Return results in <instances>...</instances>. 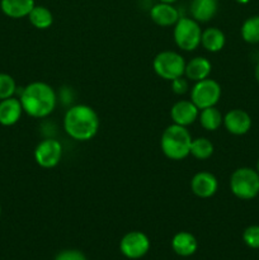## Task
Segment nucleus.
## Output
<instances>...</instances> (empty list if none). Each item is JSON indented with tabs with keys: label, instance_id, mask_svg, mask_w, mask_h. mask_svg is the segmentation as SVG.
<instances>
[{
	"label": "nucleus",
	"instance_id": "nucleus-26",
	"mask_svg": "<svg viewBox=\"0 0 259 260\" xmlns=\"http://www.w3.org/2000/svg\"><path fill=\"white\" fill-rule=\"evenodd\" d=\"M55 260H88L85 254L78 249H65L56 254Z\"/></svg>",
	"mask_w": 259,
	"mask_h": 260
},
{
	"label": "nucleus",
	"instance_id": "nucleus-25",
	"mask_svg": "<svg viewBox=\"0 0 259 260\" xmlns=\"http://www.w3.org/2000/svg\"><path fill=\"white\" fill-rule=\"evenodd\" d=\"M243 241L250 249H259V225H251L244 230Z\"/></svg>",
	"mask_w": 259,
	"mask_h": 260
},
{
	"label": "nucleus",
	"instance_id": "nucleus-12",
	"mask_svg": "<svg viewBox=\"0 0 259 260\" xmlns=\"http://www.w3.org/2000/svg\"><path fill=\"white\" fill-rule=\"evenodd\" d=\"M200 116V109L197 108L192 101H179L174 103L170 109V118L173 123L179 126L188 127L189 124L195 123Z\"/></svg>",
	"mask_w": 259,
	"mask_h": 260
},
{
	"label": "nucleus",
	"instance_id": "nucleus-7",
	"mask_svg": "<svg viewBox=\"0 0 259 260\" xmlns=\"http://www.w3.org/2000/svg\"><path fill=\"white\" fill-rule=\"evenodd\" d=\"M222 89L221 85L213 79H205L197 81L190 89V101L197 106V108L205 109L208 107H215L221 99Z\"/></svg>",
	"mask_w": 259,
	"mask_h": 260
},
{
	"label": "nucleus",
	"instance_id": "nucleus-20",
	"mask_svg": "<svg viewBox=\"0 0 259 260\" xmlns=\"http://www.w3.org/2000/svg\"><path fill=\"white\" fill-rule=\"evenodd\" d=\"M198 121L206 131H216L220 128L221 124H223V116L216 107H208L201 109Z\"/></svg>",
	"mask_w": 259,
	"mask_h": 260
},
{
	"label": "nucleus",
	"instance_id": "nucleus-16",
	"mask_svg": "<svg viewBox=\"0 0 259 260\" xmlns=\"http://www.w3.org/2000/svg\"><path fill=\"white\" fill-rule=\"evenodd\" d=\"M35 5V0H0V9L3 14L12 19L28 17Z\"/></svg>",
	"mask_w": 259,
	"mask_h": 260
},
{
	"label": "nucleus",
	"instance_id": "nucleus-31",
	"mask_svg": "<svg viewBox=\"0 0 259 260\" xmlns=\"http://www.w3.org/2000/svg\"><path fill=\"white\" fill-rule=\"evenodd\" d=\"M255 170H256V173H258V174H259V159H258V161H256V168H255Z\"/></svg>",
	"mask_w": 259,
	"mask_h": 260
},
{
	"label": "nucleus",
	"instance_id": "nucleus-11",
	"mask_svg": "<svg viewBox=\"0 0 259 260\" xmlns=\"http://www.w3.org/2000/svg\"><path fill=\"white\" fill-rule=\"evenodd\" d=\"M190 189L193 194L200 198H210L218 189V180L212 173L200 172L193 175L190 180Z\"/></svg>",
	"mask_w": 259,
	"mask_h": 260
},
{
	"label": "nucleus",
	"instance_id": "nucleus-6",
	"mask_svg": "<svg viewBox=\"0 0 259 260\" xmlns=\"http://www.w3.org/2000/svg\"><path fill=\"white\" fill-rule=\"evenodd\" d=\"M155 74L164 80H174L184 75L185 61L182 55L174 51H161L152 61Z\"/></svg>",
	"mask_w": 259,
	"mask_h": 260
},
{
	"label": "nucleus",
	"instance_id": "nucleus-15",
	"mask_svg": "<svg viewBox=\"0 0 259 260\" xmlns=\"http://www.w3.org/2000/svg\"><path fill=\"white\" fill-rule=\"evenodd\" d=\"M211 71H212V63L208 58L202 57V56L193 57L192 60L185 62V78L195 83L210 78Z\"/></svg>",
	"mask_w": 259,
	"mask_h": 260
},
{
	"label": "nucleus",
	"instance_id": "nucleus-5",
	"mask_svg": "<svg viewBox=\"0 0 259 260\" xmlns=\"http://www.w3.org/2000/svg\"><path fill=\"white\" fill-rule=\"evenodd\" d=\"M174 41L175 45L183 51H195L200 47L202 29L200 23L189 17H180L174 24Z\"/></svg>",
	"mask_w": 259,
	"mask_h": 260
},
{
	"label": "nucleus",
	"instance_id": "nucleus-21",
	"mask_svg": "<svg viewBox=\"0 0 259 260\" xmlns=\"http://www.w3.org/2000/svg\"><path fill=\"white\" fill-rule=\"evenodd\" d=\"M30 24L37 29H47L52 25L53 15L48 8L43 5H35L30 13L28 14Z\"/></svg>",
	"mask_w": 259,
	"mask_h": 260
},
{
	"label": "nucleus",
	"instance_id": "nucleus-32",
	"mask_svg": "<svg viewBox=\"0 0 259 260\" xmlns=\"http://www.w3.org/2000/svg\"><path fill=\"white\" fill-rule=\"evenodd\" d=\"M0 217H2V205H0Z\"/></svg>",
	"mask_w": 259,
	"mask_h": 260
},
{
	"label": "nucleus",
	"instance_id": "nucleus-17",
	"mask_svg": "<svg viewBox=\"0 0 259 260\" xmlns=\"http://www.w3.org/2000/svg\"><path fill=\"white\" fill-rule=\"evenodd\" d=\"M172 248L179 256H190L197 251L198 243L195 235L188 231H179L173 236Z\"/></svg>",
	"mask_w": 259,
	"mask_h": 260
},
{
	"label": "nucleus",
	"instance_id": "nucleus-1",
	"mask_svg": "<svg viewBox=\"0 0 259 260\" xmlns=\"http://www.w3.org/2000/svg\"><path fill=\"white\" fill-rule=\"evenodd\" d=\"M23 112L33 118L50 116L57 104V95L51 85L43 81H33L22 89L19 95Z\"/></svg>",
	"mask_w": 259,
	"mask_h": 260
},
{
	"label": "nucleus",
	"instance_id": "nucleus-4",
	"mask_svg": "<svg viewBox=\"0 0 259 260\" xmlns=\"http://www.w3.org/2000/svg\"><path fill=\"white\" fill-rule=\"evenodd\" d=\"M230 189L239 200H254L259 194V174L253 168H238L230 177Z\"/></svg>",
	"mask_w": 259,
	"mask_h": 260
},
{
	"label": "nucleus",
	"instance_id": "nucleus-14",
	"mask_svg": "<svg viewBox=\"0 0 259 260\" xmlns=\"http://www.w3.org/2000/svg\"><path fill=\"white\" fill-rule=\"evenodd\" d=\"M23 114V107L19 98L3 99L0 101V124L5 127L14 126L18 123Z\"/></svg>",
	"mask_w": 259,
	"mask_h": 260
},
{
	"label": "nucleus",
	"instance_id": "nucleus-8",
	"mask_svg": "<svg viewBox=\"0 0 259 260\" xmlns=\"http://www.w3.org/2000/svg\"><path fill=\"white\" fill-rule=\"evenodd\" d=\"M150 239L141 231H130L119 241V250L126 258L136 260L146 255L150 250Z\"/></svg>",
	"mask_w": 259,
	"mask_h": 260
},
{
	"label": "nucleus",
	"instance_id": "nucleus-10",
	"mask_svg": "<svg viewBox=\"0 0 259 260\" xmlns=\"http://www.w3.org/2000/svg\"><path fill=\"white\" fill-rule=\"evenodd\" d=\"M223 126L235 136H243L251 128V117L244 109H231L223 116Z\"/></svg>",
	"mask_w": 259,
	"mask_h": 260
},
{
	"label": "nucleus",
	"instance_id": "nucleus-28",
	"mask_svg": "<svg viewBox=\"0 0 259 260\" xmlns=\"http://www.w3.org/2000/svg\"><path fill=\"white\" fill-rule=\"evenodd\" d=\"M254 76H255V80H256V83L259 84V62L256 63V66H255V70H254Z\"/></svg>",
	"mask_w": 259,
	"mask_h": 260
},
{
	"label": "nucleus",
	"instance_id": "nucleus-24",
	"mask_svg": "<svg viewBox=\"0 0 259 260\" xmlns=\"http://www.w3.org/2000/svg\"><path fill=\"white\" fill-rule=\"evenodd\" d=\"M17 91V84L9 74L0 73V101L14 96Z\"/></svg>",
	"mask_w": 259,
	"mask_h": 260
},
{
	"label": "nucleus",
	"instance_id": "nucleus-22",
	"mask_svg": "<svg viewBox=\"0 0 259 260\" xmlns=\"http://www.w3.org/2000/svg\"><path fill=\"white\" fill-rule=\"evenodd\" d=\"M241 38L246 43L256 45L259 43V15H251L244 20L240 28Z\"/></svg>",
	"mask_w": 259,
	"mask_h": 260
},
{
	"label": "nucleus",
	"instance_id": "nucleus-29",
	"mask_svg": "<svg viewBox=\"0 0 259 260\" xmlns=\"http://www.w3.org/2000/svg\"><path fill=\"white\" fill-rule=\"evenodd\" d=\"M234 2H236V3H238V4L245 5V4H248V3L250 2V0H234Z\"/></svg>",
	"mask_w": 259,
	"mask_h": 260
},
{
	"label": "nucleus",
	"instance_id": "nucleus-23",
	"mask_svg": "<svg viewBox=\"0 0 259 260\" xmlns=\"http://www.w3.org/2000/svg\"><path fill=\"white\" fill-rule=\"evenodd\" d=\"M213 144L206 137H198L192 140L190 144V155L197 160H207L213 154Z\"/></svg>",
	"mask_w": 259,
	"mask_h": 260
},
{
	"label": "nucleus",
	"instance_id": "nucleus-18",
	"mask_svg": "<svg viewBox=\"0 0 259 260\" xmlns=\"http://www.w3.org/2000/svg\"><path fill=\"white\" fill-rule=\"evenodd\" d=\"M218 9L217 0H192L190 15L198 23H207L216 15Z\"/></svg>",
	"mask_w": 259,
	"mask_h": 260
},
{
	"label": "nucleus",
	"instance_id": "nucleus-19",
	"mask_svg": "<svg viewBox=\"0 0 259 260\" xmlns=\"http://www.w3.org/2000/svg\"><path fill=\"white\" fill-rule=\"evenodd\" d=\"M226 37L225 33L217 27H210L202 30V37H201V45L208 52H220L225 47Z\"/></svg>",
	"mask_w": 259,
	"mask_h": 260
},
{
	"label": "nucleus",
	"instance_id": "nucleus-3",
	"mask_svg": "<svg viewBox=\"0 0 259 260\" xmlns=\"http://www.w3.org/2000/svg\"><path fill=\"white\" fill-rule=\"evenodd\" d=\"M192 140L187 127L173 123L168 126L163 132L161 139H160V147H161L163 154L168 159L179 161L190 155Z\"/></svg>",
	"mask_w": 259,
	"mask_h": 260
},
{
	"label": "nucleus",
	"instance_id": "nucleus-30",
	"mask_svg": "<svg viewBox=\"0 0 259 260\" xmlns=\"http://www.w3.org/2000/svg\"><path fill=\"white\" fill-rule=\"evenodd\" d=\"M160 3H167V4H173V3H175L177 0H159Z\"/></svg>",
	"mask_w": 259,
	"mask_h": 260
},
{
	"label": "nucleus",
	"instance_id": "nucleus-9",
	"mask_svg": "<svg viewBox=\"0 0 259 260\" xmlns=\"http://www.w3.org/2000/svg\"><path fill=\"white\" fill-rule=\"evenodd\" d=\"M62 157V145L55 139L42 140L35 149V160L43 169H52Z\"/></svg>",
	"mask_w": 259,
	"mask_h": 260
},
{
	"label": "nucleus",
	"instance_id": "nucleus-13",
	"mask_svg": "<svg viewBox=\"0 0 259 260\" xmlns=\"http://www.w3.org/2000/svg\"><path fill=\"white\" fill-rule=\"evenodd\" d=\"M150 18L155 24L160 27H170L179 20V12L173 4L167 3H157L150 9Z\"/></svg>",
	"mask_w": 259,
	"mask_h": 260
},
{
	"label": "nucleus",
	"instance_id": "nucleus-27",
	"mask_svg": "<svg viewBox=\"0 0 259 260\" xmlns=\"http://www.w3.org/2000/svg\"><path fill=\"white\" fill-rule=\"evenodd\" d=\"M172 89L175 94H178V95H183V94H185L188 91V89H189L188 79H184L183 76H180V78H177L174 79V80H172Z\"/></svg>",
	"mask_w": 259,
	"mask_h": 260
},
{
	"label": "nucleus",
	"instance_id": "nucleus-2",
	"mask_svg": "<svg viewBox=\"0 0 259 260\" xmlns=\"http://www.w3.org/2000/svg\"><path fill=\"white\" fill-rule=\"evenodd\" d=\"M98 113L86 104H76L66 111L63 129L75 141H89L94 139L99 129Z\"/></svg>",
	"mask_w": 259,
	"mask_h": 260
}]
</instances>
